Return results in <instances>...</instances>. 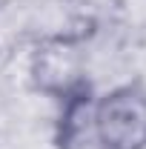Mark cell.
<instances>
[{"label": "cell", "mask_w": 146, "mask_h": 149, "mask_svg": "<svg viewBox=\"0 0 146 149\" xmlns=\"http://www.w3.org/2000/svg\"><path fill=\"white\" fill-rule=\"evenodd\" d=\"M86 40L89 32H63L37 43L29 60V80L35 92L63 100L74 89L86 86Z\"/></svg>", "instance_id": "6da1fadb"}, {"label": "cell", "mask_w": 146, "mask_h": 149, "mask_svg": "<svg viewBox=\"0 0 146 149\" xmlns=\"http://www.w3.org/2000/svg\"><path fill=\"white\" fill-rule=\"evenodd\" d=\"M92 141L100 149H146V86L129 80L95 100Z\"/></svg>", "instance_id": "7a4b0ae2"}, {"label": "cell", "mask_w": 146, "mask_h": 149, "mask_svg": "<svg viewBox=\"0 0 146 149\" xmlns=\"http://www.w3.org/2000/svg\"><path fill=\"white\" fill-rule=\"evenodd\" d=\"M95 92L92 83L74 89L63 100H57L60 115L55 126V143L57 149H83L92 141V115H95Z\"/></svg>", "instance_id": "3957f363"}]
</instances>
